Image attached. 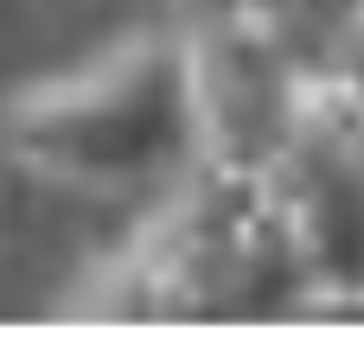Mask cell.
<instances>
[{"label":"cell","instance_id":"cell-1","mask_svg":"<svg viewBox=\"0 0 364 351\" xmlns=\"http://www.w3.org/2000/svg\"><path fill=\"white\" fill-rule=\"evenodd\" d=\"M301 256L269 173L198 160L58 307L90 326H179L224 313H288Z\"/></svg>","mask_w":364,"mask_h":351},{"label":"cell","instance_id":"cell-2","mask_svg":"<svg viewBox=\"0 0 364 351\" xmlns=\"http://www.w3.org/2000/svg\"><path fill=\"white\" fill-rule=\"evenodd\" d=\"M0 153L70 192H166L186 166H198V109L179 26L128 32L6 96Z\"/></svg>","mask_w":364,"mask_h":351},{"label":"cell","instance_id":"cell-3","mask_svg":"<svg viewBox=\"0 0 364 351\" xmlns=\"http://www.w3.org/2000/svg\"><path fill=\"white\" fill-rule=\"evenodd\" d=\"M364 13V0H179L173 19H250V26H275L301 58H326L352 19Z\"/></svg>","mask_w":364,"mask_h":351}]
</instances>
